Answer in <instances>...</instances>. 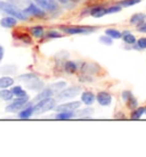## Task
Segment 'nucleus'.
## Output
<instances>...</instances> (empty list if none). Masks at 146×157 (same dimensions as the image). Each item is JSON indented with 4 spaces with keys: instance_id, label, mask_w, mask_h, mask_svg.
Instances as JSON below:
<instances>
[{
    "instance_id": "obj_1",
    "label": "nucleus",
    "mask_w": 146,
    "mask_h": 157,
    "mask_svg": "<svg viewBox=\"0 0 146 157\" xmlns=\"http://www.w3.org/2000/svg\"><path fill=\"white\" fill-rule=\"evenodd\" d=\"M0 10L5 14H7V15L15 17L18 21H26L29 17L22 9L16 7L15 5L10 4V2H7V1H1L0 0Z\"/></svg>"
},
{
    "instance_id": "obj_2",
    "label": "nucleus",
    "mask_w": 146,
    "mask_h": 157,
    "mask_svg": "<svg viewBox=\"0 0 146 157\" xmlns=\"http://www.w3.org/2000/svg\"><path fill=\"white\" fill-rule=\"evenodd\" d=\"M56 107V100L54 98H46L42 100H39L36 105L33 106V110H34V115H41L45 114L46 112L54 109Z\"/></svg>"
},
{
    "instance_id": "obj_3",
    "label": "nucleus",
    "mask_w": 146,
    "mask_h": 157,
    "mask_svg": "<svg viewBox=\"0 0 146 157\" xmlns=\"http://www.w3.org/2000/svg\"><path fill=\"white\" fill-rule=\"evenodd\" d=\"M21 81H25L26 82V86L32 89V90H40L42 86H44V83L42 81H40L38 76L34 74H24L21 75L18 78Z\"/></svg>"
},
{
    "instance_id": "obj_4",
    "label": "nucleus",
    "mask_w": 146,
    "mask_h": 157,
    "mask_svg": "<svg viewBox=\"0 0 146 157\" xmlns=\"http://www.w3.org/2000/svg\"><path fill=\"white\" fill-rule=\"evenodd\" d=\"M29 97H21V98L14 99L10 104H8L6 106V112L8 113H17L21 109H23L24 107L28 106Z\"/></svg>"
},
{
    "instance_id": "obj_5",
    "label": "nucleus",
    "mask_w": 146,
    "mask_h": 157,
    "mask_svg": "<svg viewBox=\"0 0 146 157\" xmlns=\"http://www.w3.org/2000/svg\"><path fill=\"white\" fill-rule=\"evenodd\" d=\"M33 1L41 9H44L45 12L54 13L56 10H58V5L55 0H33Z\"/></svg>"
},
{
    "instance_id": "obj_6",
    "label": "nucleus",
    "mask_w": 146,
    "mask_h": 157,
    "mask_svg": "<svg viewBox=\"0 0 146 157\" xmlns=\"http://www.w3.org/2000/svg\"><path fill=\"white\" fill-rule=\"evenodd\" d=\"M23 12L28 16H36V17H44L46 15V12L44 9H41L38 5L32 4V2H30L26 7L24 8Z\"/></svg>"
},
{
    "instance_id": "obj_7",
    "label": "nucleus",
    "mask_w": 146,
    "mask_h": 157,
    "mask_svg": "<svg viewBox=\"0 0 146 157\" xmlns=\"http://www.w3.org/2000/svg\"><path fill=\"white\" fill-rule=\"evenodd\" d=\"M81 92V88L80 86H70L64 90H61L57 94V98L59 99H67V98H73L75 96Z\"/></svg>"
},
{
    "instance_id": "obj_8",
    "label": "nucleus",
    "mask_w": 146,
    "mask_h": 157,
    "mask_svg": "<svg viewBox=\"0 0 146 157\" xmlns=\"http://www.w3.org/2000/svg\"><path fill=\"white\" fill-rule=\"evenodd\" d=\"M64 33L66 34H85L90 31H94L93 28H86V26H64L62 28Z\"/></svg>"
},
{
    "instance_id": "obj_9",
    "label": "nucleus",
    "mask_w": 146,
    "mask_h": 157,
    "mask_svg": "<svg viewBox=\"0 0 146 157\" xmlns=\"http://www.w3.org/2000/svg\"><path fill=\"white\" fill-rule=\"evenodd\" d=\"M80 106H81V102L80 101H72L61 104V105L55 107V109L56 112H74L78 108H80Z\"/></svg>"
},
{
    "instance_id": "obj_10",
    "label": "nucleus",
    "mask_w": 146,
    "mask_h": 157,
    "mask_svg": "<svg viewBox=\"0 0 146 157\" xmlns=\"http://www.w3.org/2000/svg\"><path fill=\"white\" fill-rule=\"evenodd\" d=\"M96 100L101 106H110L112 102V96L106 91H101L96 96Z\"/></svg>"
},
{
    "instance_id": "obj_11",
    "label": "nucleus",
    "mask_w": 146,
    "mask_h": 157,
    "mask_svg": "<svg viewBox=\"0 0 146 157\" xmlns=\"http://www.w3.org/2000/svg\"><path fill=\"white\" fill-rule=\"evenodd\" d=\"M96 100V96L91 91H83L81 94V101L86 106H91Z\"/></svg>"
},
{
    "instance_id": "obj_12",
    "label": "nucleus",
    "mask_w": 146,
    "mask_h": 157,
    "mask_svg": "<svg viewBox=\"0 0 146 157\" xmlns=\"http://www.w3.org/2000/svg\"><path fill=\"white\" fill-rule=\"evenodd\" d=\"M17 21H18L17 18L8 15V16H6V17H4V18H1V20H0V25L5 29H12V28H14V26L17 25Z\"/></svg>"
},
{
    "instance_id": "obj_13",
    "label": "nucleus",
    "mask_w": 146,
    "mask_h": 157,
    "mask_svg": "<svg viewBox=\"0 0 146 157\" xmlns=\"http://www.w3.org/2000/svg\"><path fill=\"white\" fill-rule=\"evenodd\" d=\"M146 21V14H143V13H137V14H134V15L130 17V23L132 25H140L142 23H144Z\"/></svg>"
},
{
    "instance_id": "obj_14",
    "label": "nucleus",
    "mask_w": 146,
    "mask_h": 157,
    "mask_svg": "<svg viewBox=\"0 0 146 157\" xmlns=\"http://www.w3.org/2000/svg\"><path fill=\"white\" fill-rule=\"evenodd\" d=\"M32 115H34L33 106H26V107H24L23 109L20 110V113H18V117L22 118V120H26V118L31 117Z\"/></svg>"
},
{
    "instance_id": "obj_15",
    "label": "nucleus",
    "mask_w": 146,
    "mask_h": 157,
    "mask_svg": "<svg viewBox=\"0 0 146 157\" xmlns=\"http://www.w3.org/2000/svg\"><path fill=\"white\" fill-rule=\"evenodd\" d=\"M54 94H55V91L49 86V88H46V89H44L40 94H37V97L34 98V100H36V101H39V100H42V99L49 98V97H51Z\"/></svg>"
},
{
    "instance_id": "obj_16",
    "label": "nucleus",
    "mask_w": 146,
    "mask_h": 157,
    "mask_svg": "<svg viewBox=\"0 0 146 157\" xmlns=\"http://www.w3.org/2000/svg\"><path fill=\"white\" fill-rule=\"evenodd\" d=\"M90 15L93 17H96V18L103 17L104 15H106V8L102 7V6H96V7L91 8Z\"/></svg>"
},
{
    "instance_id": "obj_17",
    "label": "nucleus",
    "mask_w": 146,
    "mask_h": 157,
    "mask_svg": "<svg viewBox=\"0 0 146 157\" xmlns=\"http://www.w3.org/2000/svg\"><path fill=\"white\" fill-rule=\"evenodd\" d=\"M14 86V78L10 76H1L0 78V89H7Z\"/></svg>"
},
{
    "instance_id": "obj_18",
    "label": "nucleus",
    "mask_w": 146,
    "mask_h": 157,
    "mask_svg": "<svg viewBox=\"0 0 146 157\" xmlns=\"http://www.w3.org/2000/svg\"><path fill=\"white\" fill-rule=\"evenodd\" d=\"M30 32H31V34L34 38L37 39H41L42 36H45V30L42 26H40V25H37V26H33V28L30 29Z\"/></svg>"
},
{
    "instance_id": "obj_19",
    "label": "nucleus",
    "mask_w": 146,
    "mask_h": 157,
    "mask_svg": "<svg viewBox=\"0 0 146 157\" xmlns=\"http://www.w3.org/2000/svg\"><path fill=\"white\" fill-rule=\"evenodd\" d=\"M12 92L14 94V97L16 98H21V97H28V94H26V91L24 90L22 86H15L12 88Z\"/></svg>"
},
{
    "instance_id": "obj_20",
    "label": "nucleus",
    "mask_w": 146,
    "mask_h": 157,
    "mask_svg": "<svg viewBox=\"0 0 146 157\" xmlns=\"http://www.w3.org/2000/svg\"><path fill=\"white\" fill-rule=\"evenodd\" d=\"M121 39H122L127 44H135L136 41H137V40H136V36H135L132 33H130V32H128V31L123 32Z\"/></svg>"
},
{
    "instance_id": "obj_21",
    "label": "nucleus",
    "mask_w": 146,
    "mask_h": 157,
    "mask_svg": "<svg viewBox=\"0 0 146 157\" xmlns=\"http://www.w3.org/2000/svg\"><path fill=\"white\" fill-rule=\"evenodd\" d=\"M144 114H145V107H137V108L132 109L130 114V118L131 120H139Z\"/></svg>"
},
{
    "instance_id": "obj_22",
    "label": "nucleus",
    "mask_w": 146,
    "mask_h": 157,
    "mask_svg": "<svg viewBox=\"0 0 146 157\" xmlns=\"http://www.w3.org/2000/svg\"><path fill=\"white\" fill-rule=\"evenodd\" d=\"M75 116L74 112H58V114L56 115L55 118L61 120V121H66L70 118H73Z\"/></svg>"
},
{
    "instance_id": "obj_23",
    "label": "nucleus",
    "mask_w": 146,
    "mask_h": 157,
    "mask_svg": "<svg viewBox=\"0 0 146 157\" xmlns=\"http://www.w3.org/2000/svg\"><path fill=\"white\" fill-rule=\"evenodd\" d=\"M105 34L112 39H121L122 38V33L116 29H107L105 30Z\"/></svg>"
},
{
    "instance_id": "obj_24",
    "label": "nucleus",
    "mask_w": 146,
    "mask_h": 157,
    "mask_svg": "<svg viewBox=\"0 0 146 157\" xmlns=\"http://www.w3.org/2000/svg\"><path fill=\"white\" fill-rule=\"evenodd\" d=\"M64 70H65V72L69 73V74H73V73L77 72L78 66H77V64H75L74 62H71V60H70V62H66V63H65Z\"/></svg>"
},
{
    "instance_id": "obj_25",
    "label": "nucleus",
    "mask_w": 146,
    "mask_h": 157,
    "mask_svg": "<svg viewBox=\"0 0 146 157\" xmlns=\"http://www.w3.org/2000/svg\"><path fill=\"white\" fill-rule=\"evenodd\" d=\"M13 97H14V94H13L12 90H8L7 89H1L0 90V98L2 99V100H6V101H9V100H12Z\"/></svg>"
},
{
    "instance_id": "obj_26",
    "label": "nucleus",
    "mask_w": 146,
    "mask_h": 157,
    "mask_svg": "<svg viewBox=\"0 0 146 157\" xmlns=\"http://www.w3.org/2000/svg\"><path fill=\"white\" fill-rule=\"evenodd\" d=\"M126 102H127V106L129 107L130 109H135V108H137V106H138V101H137V99L135 98L132 94L129 97V99H127Z\"/></svg>"
},
{
    "instance_id": "obj_27",
    "label": "nucleus",
    "mask_w": 146,
    "mask_h": 157,
    "mask_svg": "<svg viewBox=\"0 0 146 157\" xmlns=\"http://www.w3.org/2000/svg\"><path fill=\"white\" fill-rule=\"evenodd\" d=\"M142 0H121L119 5L121 6V7H131V6H134V5H137L139 4Z\"/></svg>"
},
{
    "instance_id": "obj_28",
    "label": "nucleus",
    "mask_w": 146,
    "mask_h": 157,
    "mask_svg": "<svg viewBox=\"0 0 146 157\" xmlns=\"http://www.w3.org/2000/svg\"><path fill=\"white\" fill-rule=\"evenodd\" d=\"M65 84H66V83L62 81V82H57V83H54V84H51L50 88L54 91H55V92H59L61 90H63V88L65 86Z\"/></svg>"
},
{
    "instance_id": "obj_29",
    "label": "nucleus",
    "mask_w": 146,
    "mask_h": 157,
    "mask_svg": "<svg viewBox=\"0 0 146 157\" xmlns=\"http://www.w3.org/2000/svg\"><path fill=\"white\" fill-rule=\"evenodd\" d=\"M121 6L120 5H114V6H111V7L106 8V14H115L121 10Z\"/></svg>"
},
{
    "instance_id": "obj_30",
    "label": "nucleus",
    "mask_w": 146,
    "mask_h": 157,
    "mask_svg": "<svg viewBox=\"0 0 146 157\" xmlns=\"http://www.w3.org/2000/svg\"><path fill=\"white\" fill-rule=\"evenodd\" d=\"M47 38H49V39H55V38H61L62 36V34L59 33V32L55 31V30H50V31L47 32Z\"/></svg>"
},
{
    "instance_id": "obj_31",
    "label": "nucleus",
    "mask_w": 146,
    "mask_h": 157,
    "mask_svg": "<svg viewBox=\"0 0 146 157\" xmlns=\"http://www.w3.org/2000/svg\"><path fill=\"white\" fill-rule=\"evenodd\" d=\"M99 41L103 43H105V44H107V46H110V44H112V42H113V39L105 34V36H103L99 38Z\"/></svg>"
},
{
    "instance_id": "obj_32",
    "label": "nucleus",
    "mask_w": 146,
    "mask_h": 157,
    "mask_svg": "<svg viewBox=\"0 0 146 157\" xmlns=\"http://www.w3.org/2000/svg\"><path fill=\"white\" fill-rule=\"evenodd\" d=\"M137 46H138L139 49H146V36L140 38V39L137 41Z\"/></svg>"
},
{
    "instance_id": "obj_33",
    "label": "nucleus",
    "mask_w": 146,
    "mask_h": 157,
    "mask_svg": "<svg viewBox=\"0 0 146 157\" xmlns=\"http://www.w3.org/2000/svg\"><path fill=\"white\" fill-rule=\"evenodd\" d=\"M138 32H140V33H146V21L144 22V23H142L140 25H138Z\"/></svg>"
},
{
    "instance_id": "obj_34",
    "label": "nucleus",
    "mask_w": 146,
    "mask_h": 157,
    "mask_svg": "<svg viewBox=\"0 0 146 157\" xmlns=\"http://www.w3.org/2000/svg\"><path fill=\"white\" fill-rule=\"evenodd\" d=\"M20 40H22V41H24V42H26V43H31V38L29 36H26V34H23V36H20Z\"/></svg>"
},
{
    "instance_id": "obj_35",
    "label": "nucleus",
    "mask_w": 146,
    "mask_h": 157,
    "mask_svg": "<svg viewBox=\"0 0 146 157\" xmlns=\"http://www.w3.org/2000/svg\"><path fill=\"white\" fill-rule=\"evenodd\" d=\"M4 54H5L4 47H2V46H0V60L4 58Z\"/></svg>"
},
{
    "instance_id": "obj_36",
    "label": "nucleus",
    "mask_w": 146,
    "mask_h": 157,
    "mask_svg": "<svg viewBox=\"0 0 146 157\" xmlns=\"http://www.w3.org/2000/svg\"><path fill=\"white\" fill-rule=\"evenodd\" d=\"M57 1L62 2V4H66V2H67V0H57Z\"/></svg>"
},
{
    "instance_id": "obj_37",
    "label": "nucleus",
    "mask_w": 146,
    "mask_h": 157,
    "mask_svg": "<svg viewBox=\"0 0 146 157\" xmlns=\"http://www.w3.org/2000/svg\"><path fill=\"white\" fill-rule=\"evenodd\" d=\"M145 114H146V107H145Z\"/></svg>"
}]
</instances>
